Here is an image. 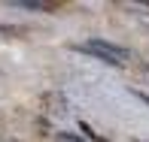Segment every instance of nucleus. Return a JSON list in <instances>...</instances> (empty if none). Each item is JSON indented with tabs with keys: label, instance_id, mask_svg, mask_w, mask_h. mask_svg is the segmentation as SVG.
I'll list each match as a JSON object with an SVG mask.
<instances>
[{
	"label": "nucleus",
	"instance_id": "4",
	"mask_svg": "<svg viewBox=\"0 0 149 142\" xmlns=\"http://www.w3.org/2000/svg\"><path fill=\"white\" fill-rule=\"evenodd\" d=\"M58 139H64V142H82L79 136H73V133H58Z\"/></svg>",
	"mask_w": 149,
	"mask_h": 142
},
{
	"label": "nucleus",
	"instance_id": "2",
	"mask_svg": "<svg viewBox=\"0 0 149 142\" xmlns=\"http://www.w3.org/2000/svg\"><path fill=\"white\" fill-rule=\"evenodd\" d=\"M12 6L28 9V12H52L55 9V3H43V0H12Z\"/></svg>",
	"mask_w": 149,
	"mask_h": 142
},
{
	"label": "nucleus",
	"instance_id": "5",
	"mask_svg": "<svg viewBox=\"0 0 149 142\" xmlns=\"http://www.w3.org/2000/svg\"><path fill=\"white\" fill-rule=\"evenodd\" d=\"M146 70H149V67H146Z\"/></svg>",
	"mask_w": 149,
	"mask_h": 142
},
{
	"label": "nucleus",
	"instance_id": "1",
	"mask_svg": "<svg viewBox=\"0 0 149 142\" xmlns=\"http://www.w3.org/2000/svg\"><path fill=\"white\" fill-rule=\"evenodd\" d=\"M76 51H85V55H94L97 60H107L110 67H125V60L131 58V51L122 49L116 43H107V39H88L85 45H73Z\"/></svg>",
	"mask_w": 149,
	"mask_h": 142
},
{
	"label": "nucleus",
	"instance_id": "3",
	"mask_svg": "<svg viewBox=\"0 0 149 142\" xmlns=\"http://www.w3.org/2000/svg\"><path fill=\"white\" fill-rule=\"evenodd\" d=\"M79 127H82V133H85V136H88L91 142H107L104 136H97V133H94V130H91V127H88V124H79Z\"/></svg>",
	"mask_w": 149,
	"mask_h": 142
}]
</instances>
